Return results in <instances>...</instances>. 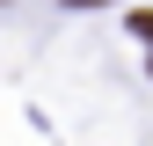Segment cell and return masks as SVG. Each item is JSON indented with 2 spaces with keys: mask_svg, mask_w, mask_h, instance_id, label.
Here are the masks:
<instances>
[{
  "mask_svg": "<svg viewBox=\"0 0 153 146\" xmlns=\"http://www.w3.org/2000/svg\"><path fill=\"white\" fill-rule=\"evenodd\" d=\"M124 36H139V44L153 51V7H131V15H124Z\"/></svg>",
  "mask_w": 153,
  "mask_h": 146,
  "instance_id": "6da1fadb",
  "label": "cell"
},
{
  "mask_svg": "<svg viewBox=\"0 0 153 146\" xmlns=\"http://www.w3.org/2000/svg\"><path fill=\"white\" fill-rule=\"evenodd\" d=\"M66 7H109V0H66Z\"/></svg>",
  "mask_w": 153,
  "mask_h": 146,
  "instance_id": "7a4b0ae2",
  "label": "cell"
}]
</instances>
